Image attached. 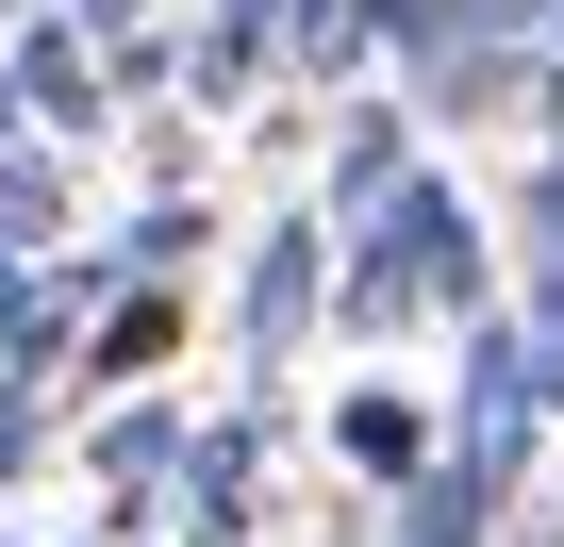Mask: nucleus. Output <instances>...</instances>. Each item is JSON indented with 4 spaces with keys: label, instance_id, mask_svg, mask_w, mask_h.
<instances>
[{
    "label": "nucleus",
    "instance_id": "obj_1",
    "mask_svg": "<svg viewBox=\"0 0 564 547\" xmlns=\"http://www.w3.org/2000/svg\"><path fill=\"white\" fill-rule=\"evenodd\" d=\"M531 415H564V398H547V365H531V332H514V316L481 299V316H465V398H448V464L514 497V464H531Z\"/></svg>",
    "mask_w": 564,
    "mask_h": 547
},
{
    "label": "nucleus",
    "instance_id": "obj_2",
    "mask_svg": "<svg viewBox=\"0 0 564 547\" xmlns=\"http://www.w3.org/2000/svg\"><path fill=\"white\" fill-rule=\"evenodd\" d=\"M316 265H333V232H316V216H265V232H249L232 332H249V365H265V382H282V349H300V332L333 316V283H316Z\"/></svg>",
    "mask_w": 564,
    "mask_h": 547
},
{
    "label": "nucleus",
    "instance_id": "obj_3",
    "mask_svg": "<svg viewBox=\"0 0 564 547\" xmlns=\"http://www.w3.org/2000/svg\"><path fill=\"white\" fill-rule=\"evenodd\" d=\"M0 67H18V117H34V133H100V51H84L67 0H51V18H18V51H0Z\"/></svg>",
    "mask_w": 564,
    "mask_h": 547
},
{
    "label": "nucleus",
    "instance_id": "obj_4",
    "mask_svg": "<svg viewBox=\"0 0 564 547\" xmlns=\"http://www.w3.org/2000/svg\"><path fill=\"white\" fill-rule=\"evenodd\" d=\"M249 448H265L249 415L232 431H183V464H166L183 481V547H249Z\"/></svg>",
    "mask_w": 564,
    "mask_h": 547
},
{
    "label": "nucleus",
    "instance_id": "obj_5",
    "mask_svg": "<svg viewBox=\"0 0 564 547\" xmlns=\"http://www.w3.org/2000/svg\"><path fill=\"white\" fill-rule=\"evenodd\" d=\"M333 448L366 464V481H415L448 431H432V398H399V382H366V398H333Z\"/></svg>",
    "mask_w": 564,
    "mask_h": 547
},
{
    "label": "nucleus",
    "instance_id": "obj_6",
    "mask_svg": "<svg viewBox=\"0 0 564 547\" xmlns=\"http://www.w3.org/2000/svg\"><path fill=\"white\" fill-rule=\"evenodd\" d=\"M399 183H415V117H399V100H366V117H333V199H349V216H382Z\"/></svg>",
    "mask_w": 564,
    "mask_h": 547
},
{
    "label": "nucleus",
    "instance_id": "obj_7",
    "mask_svg": "<svg viewBox=\"0 0 564 547\" xmlns=\"http://www.w3.org/2000/svg\"><path fill=\"white\" fill-rule=\"evenodd\" d=\"M84 464L117 481V530H150V481L183 464V415H166V398H150V415H100V431H84Z\"/></svg>",
    "mask_w": 564,
    "mask_h": 547
},
{
    "label": "nucleus",
    "instance_id": "obj_8",
    "mask_svg": "<svg viewBox=\"0 0 564 547\" xmlns=\"http://www.w3.org/2000/svg\"><path fill=\"white\" fill-rule=\"evenodd\" d=\"M0 249H18V265L67 249V166H51V150H0Z\"/></svg>",
    "mask_w": 564,
    "mask_h": 547
},
{
    "label": "nucleus",
    "instance_id": "obj_9",
    "mask_svg": "<svg viewBox=\"0 0 564 547\" xmlns=\"http://www.w3.org/2000/svg\"><path fill=\"white\" fill-rule=\"evenodd\" d=\"M166 332H183V316H166V283H150V299L117 283V299L84 316V382H133V365H166Z\"/></svg>",
    "mask_w": 564,
    "mask_h": 547
},
{
    "label": "nucleus",
    "instance_id": "obj_10",
    "mask_svg": "<svg viewBox=\"0 0 564 547\" xmlns=\"http://www.w3.org/2000/svg\"><path fill=\"white\" fill-rule=\"evenodd\" d=\"M67 18H84V51L117 84H166V18H150V0H67Z\"/></svg>",
    "mask_w": 564,
    "mask_h": 547
},
{
    "label": "nucleus",
    "instance_id": "obj_11",
    "mask_svg": "<svg viewBox=\"0 0 564 547\" xmlns=\"http://www.w3.org/2000/svg\"><path fill=\"white\" fill-rule=\"evenodd\" d=\"M514 332H531V365H547V398H564V249H531V299H514Z\"/></svg>",
    "mask_w": 564,
    "mask_h": 547
},
{
    "label": "nucleus",
    "instance_id": "obj_12",
    "mask_svg": "<svg viewBox=\"0 0 564 547\" xmlns=\"http://www.w3.org/2000/svg\"><path fill=\"white\" fill-rule=\"evenodd\" d=\"M199 232H216V216H199V199H183V183H166V199H150V216H133V232H117V265H183V249H199Z\"/></svg>",
    "mask_w": 564,
    "mask_h": 547
},
{
    "label": "nucleus",
    "instance_id": "obj_13",
    "mask_svg": "<svg viewBox=\"0 0 564 547\" xmlns=\"http://www.w3.org/2000/svg\"><path fill=\"white\" fill-rule=\"evenodd\" d=\"M34 448H51V415H34V382H0V481H18Z\"/></svg>",
    "mask_w": 564,
    "mask_h": 547
},
{
    "label": "nucleus",
    "instance_id": "obj_14",
    "mask_svg": "<svg viewBox=\"0 0 564 547\" xmlns=\"http://www.w3.org/2000/svg\"><path fill=\"white\" fill-rule=\"evenodd\" d=\"M0 18H51V0H0Z\"/></svg>",
    "mask_w": 564,
    "mask_h": 547
},
{
    "label": "nucleus",
    "instance_id": "obj_15",
    "mask_svg": "<svg viewBox=\"0 0 564 547\" xmlns=\"http://www.w3.org/2000/svg\"><path fill=\"white\" fill-rule=\"evenodd\" d=\"M531 547H547V530H531Z\"/></svg>",
    "mask_w": 564,
    "mask_h": 547
}]
</instances>
